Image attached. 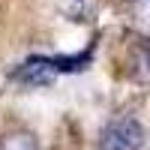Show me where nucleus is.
Instances as JSON below:
<instances>
[{
	"label": "nucleus",
	"instance_id": "obj_2",
	"mask_svg": "<svg viewBox=\"0 0 150 150\" xmlns=\"http://www.w3.org/2000/svg\"><path fill=\"white\" fill-rule=\"evenodd\" d=\"M54 78H57V66L45 57H30L27 63L15 69V81L24 87H48Z\"/></svg>",
	"mask_w": 150,
	"mask_h": 150
},
{
	"label": "nucleus",
	"instance_id": "obj_5",
	"mask_svg": "<svg viewBox=\"0 0 150 150\" xmlns=\"http://www.w3.org/2000/svg\"><path fill=\"white\" fill-rule=\"evenodd\" d=\"M132 9H135V18H138V24L150 33V0H135Z\"/></svg>",
	"mask_w": 150,
	"mask_h": 150
},
{
	"label": "nucleus",
	"instance_id": "obj_1",
	"mask_svg": "<svg viewBox=\"0 0 150 150\" xmlns=\"http://www.w3.org/2000/svg\"><path fill=\"white\" fill-rule=\"evenodd\" d=\"M144 147V126L135 117H114L99 135V150H138Z\"/></svg>",
	"mask_w": 150,
	"mask_h": 150
},
{
	"label": "nucleus",
	"instance_id": "obj_4",
	"mask_svg": "<svg viewBox=\"0 0 150 150\" xmlns=\"http://www.w3.org/2000/svg\"><path fill=\"white\" fill-rule=\"evenodd\" d=\"M63 9L72 21H90L99 9V0H66Z\"/></svg>",
	"mask_w": 150,
	"mask_h": 150
},
{
	"label": "nucleus",
	"instance_id": "obj_3",
	"mask_svg": "<svg viewBox=\"0 0 150 150\" xmlns=\"http://www.w3.org/2000/svg\"><path fill=\"white\" fill-rule=\"evenodd\" d=\"M0 150H39L33 132H6L0 138Z\"/></svg>",
	"mask_w": 150,
	"mask_h": 150
}]
</instances>
